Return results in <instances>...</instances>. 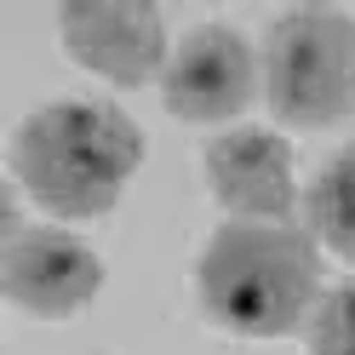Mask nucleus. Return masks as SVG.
Returning a JSON list of instances; mask_svg holds the SVG:
<instances>
[{"mask_svg": "<svg viewBox=\"0 0 355 355\" xmlns=\"http://www.w3.org/2000/svg\"><path fill=\"white\" fill-rule=\"evenodd\" d=\"M144 161V132L115 103H46L12 138V178L52 218H103Z\"/></svg>", "mask_w": 355, "mask_h": 355, "instance_id": "f03ea898", "label": "nucleus"}, {"mask_svg": "<svg viewBox=\"0 0 355 355\" xmlns=\"http://www.w3.org/2000/svg\"><path fill=\"white\" fill-rule=\"evenodd\" d=\"M263 98L293 126H332L355 109V24L338 6H293L263 35Z\"/></svg>", "mask_w": 355, "mask_h": 355, "instance_id": "7ed1b4c3", "label": "nucleus"}, {"mask_svg": "<svg viewBox=\"0 0 355 355\" xmlns=\"http://www.w3.org/2000/svg\"><path fill=\"white\" fill-rule=\"evenodd\" d=\"M161 98L178 121H235L241 109L258 98V69L252 52L235 29H195L184 46L172 52L166 75H161Z\"/></svg>", "mask_w": 355, "mask_h": 355, "instance_id": "423d86ee", "label": "nucleus"}, {"mask_svg": "<svg viewBox=\"0 0 355 355\" xmlns=\"http://www.w3.org/2000/svg\"><path fill=\"white\" fill-rule=\"evenodd\" d=\"M63 46L80 69H92L115 86H144L166 58V24L155 6L138 0H80L58 17Z\"/></svg>", "mask_w": 355, "mask_h": 355, "instance_id": "39448f33", "label": "nucleus"}, {"mask_svg": "<svg viewBox=\"0 0 355 355\" xmlns=\"http://www.w3.org/2000/svg\"><path fill=\"white\" fill-rule=\"evenodd\" d=\"M98 286H103V263L69 230H46V224L17 230L0 247V293L17 309H29V315L63 321L92 304Z\"/></svg>", "mask_w": 355, "mask_h": 355, "instance_id": "20e7f679", "label": "nucleus"}, {"mask_svg": "<svg viewBox=\"0 0 355 355\" xmlns=\"http://www.w3.org/2000/svg\"><path fill=\"white\" fill-rule=\"evenodd\" d=\"M304 338H309V355H355V281L332 286V293L309 309Z\"/></svg>", "mask_w": 355, "mask_h": 355, "instance_id": "1a4fd4ad", "label": "nucleus"}, {"mask_svg": "<svg viewBox=\"0 0 355 355\" xmlns=\"http://www.w3.org/2000/svg\"><path fill=\"white\" fill-rule=\"evenodd\" d=\"M195 286H201V309L224 332L286 338L315 309L321 286L315 235H304L298 224L235 218L207 241L201 263H195Z\"/></svg>", "mask_w": 355, "mask_h": 355, "instance_id": "f257e3e1", "label": "nucleus"}, {"mask_svg": "<svg viewBox=\"0 0 355 355\" xmlns=\"http://www.w3.org/2000/svg\"><path fill=\"white\" fill-rule=\"evenodd\" d=\"M207 184L235 218L286 224L293 218V149L275 132H224L207 144Z\"/></svg>", "mask_w": 355, "mask_h": 355, "instance_id": "0eeeda50", "label": "nucleus"}, {"mask_svg": "<svg viewBox=\"0 0 355 355\" xmlns=\"http://www.w3.org/2000/svg\"><path fill=\"white\" fill-rule=\"evenodd\" d=\"M304 218H309V235L321 247H332L338 258L355 263V144H344L315 172V184L304 195Z\"/></svg>", "mask_w": 355, "mask_h": 355, "instance_id": "6e6552de", "label": "nucleus"}]
</instances>
